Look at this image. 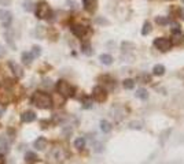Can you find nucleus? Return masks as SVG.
I'll return each mask as SVG.
<instances>
[{"mask_svg":"<svg viewBox=\"0 0 184 164\" xmlns=\"http://www.w3.org/2000/svg\"><path fill=\"white\" fill-rule=\"evenodd\" d=\"M70 134H72V129H69V127H67V129H63V136H66V138L70 136Z\"/></svg>","mask_w":184,"mask_h":164,"instance_id":"33","label":"nucleus"},{"mask_svg":"<svg viewBox=\"0 0 184 164\" xmlns=\"http://www.w3.org/2000/svg\"><path fill=\"white\" fill-rule=\"evenodd\" d=\"M155 22L158 25H161V26H165V25L169 23V19H168V18H165V17H157L155 18Z\"/></svg>","mask_w":184,"mask_h":164,"instance_id":"27","label":"nucleus"},{"mask_svg":"<svg viewBox=\"0 0 184 164\" xmlns=\"http://www.w3.org/2000/svg\"><path fill=\"white\" fill-rule=\"evenodd\" d=\"M21 120L24 123H31L33 120H36V114L33 111H26L21 115Z\"/></svg>","mask_w":184,"mask_h":164,"instance_id":"11","label":"nucleus"},{"mask_svg":"<svg viewBox=\"0 0 184 164\" xmlns=\"http://www.w3.org/2000/svg\"><path fill=\"white\" fill-rule=\"evenodd\" d=\"M92 97L98 103H103L107 100V90L102 86H95L92 90Z\"/></svg>","mask_w":184,"mask_h":164,"instance_id":"7","label":"nucleus"},{"mask_svg":"<svg viewBox=\"0 0 184 164\" xmlns=\"http://www.w3.org/2000/svg\"><path fill=\"white\" fill-rule=\"evenodd\" d=\"M102 151H103V145H102V144H96L95 152H102Z\"/></svg>","mask_w":184,"mask_h":164,"instance_id":"34","label":"nucleus"},{"mask_svg":"<svg viewBox=\"0 0 184 164\" xmlns=\"http://www.w3.org/2000/svg\"><path fill=\"white\" fill-rule=\"evenodd\" d=\"M82 4H84V8L88 11V13H95L98 2L96 0H82Z\"/></svg>","mask_w":184,"mask_h":164,"instance_id":"10","label":"nucleus"},{"mask_svg":"<svg viewBox=\"0 0 184 164\" xmlns=\"http://www.w3.org/2000/svg\"><path fill=\"white\" fill-rule=\"evenodd\" d=\"M154 47L157 49H159L161 52H166L172 48V41L170 38H166V37H158V38L154 40Z\"/></svg>","mask_w":184,"mask_h":164,"instance_id":"4","label":"nucleus"},{"mask_svg":"<svg viewBox=\"0 0 184 164\" xmlns=\"http://www.w3.org/2000/svg\"><path fill=\"white\" fill-rule=\"evenodd\" d=\"M25 160H26L28 163H35L36 160H37V155L35 153V152H26Z\"/></svg>","mask_w":184,"mask_h":164,"instance_id":"21","label":"nucleus"},{"mask_svg":"<svg viewBox=\"0 0 184 164\" xmlns=\"http://www.w3.org/2000/svg\"><path fill=\"white\" fill-rule=\"evenodd\" d=\"M100 129H102L103 133H110L111 131V125L107 120H102L100 122Z\"/></svg>","mask_w":184,"mask_h":164,"instance_id":"23","label":"nucleus"},{"mask_svg":"<svg viewBox=\"0 0 184 164\" xmlns=\"http://www.w3.org/2000/svg\"><path fill=\"white\" fill-rule=\"evenodd\" d=\"M33 164H46V163H44V161H39V160H36V161L33 163Z\"/></svg>","mask_w":184,"mask_h":164,"instance_id":"39","label":"nucleus"},{"mask_svg":"<svg viewBox=\"0 0 184 164\" xmlns=\"http://www.w3.org/2000/svg\"><path fill=\"white\" fill-rule=\"evenodd\" d=\"M4 37H6V41H7V44L13 48L14 51L17 49V45H15V43H14V37H13V34H11L10 32H6L4 33Z\"/></svg>","mask_w":184,"mask_h":164,"instance_id":"15","label":"nucleus"},{"mask_svg":"<svg viewBox=\"0 0 184 164\" xmlns=\"http://www.w3.org/2000/svg\"><path fill=\"white\" fill-rule=\"evenodd\" d=\"M122 86L125 88V89H128V90H131V89L135 88V81L133 79H124Z\"/></svg>","mask_w":184,"mask_h":164,"instance_id":"24","label":"nucleus"},{"mask_svg":"<svg viewBox=\"0 0 184 164\" xmlns=\"http://www.w3.org/2000/svg\"><path fill=\"white\" fill-rule=\"evenodd\" d=\"M13 100V93H11V89L4 86V85H0V104L3 105H7L8 103H11Z\"/></svg>","mask_w":184,"mask_h":164,"instance_id":"6","label":"nucleus"},{"mask_svg":"<svg viewBox=\"0 0 184 164\" xmlns=\"http://www.w3.org/2000/svg\"><path fill=\"white\" fill-rule=\"evenodd\" d=\"M43 86H46V88H51V86H52L51 79H44V81H43Z\"/></svg>","mask_w":184,"mask_h":164,"instance_id":"32","label":"nucleus"},{"mask_svg":"<svg viewBox=\"0 0 184 164\" xmlns=\"http://www.w3.org/2000/svg\"><path fill=\"white\" fill-rule=\"evenodd\" d=\"M8 66L11 67V71L14 73V75H15L17 78H21L22 75H24V71H22L21 66L17 64V63L14 62V60H10V62H8Z\"/></svg>","mask_w":184,"mask_h":164,"instance_id":"9","label":"nucleus"},{"mask_svg":"<svg viewBox=\"0 0 184 164\" xmlns=\"http://www.w3.org/2000/svg\"><path fill=\"white\" fill-rule=\"evenodd\" d=\"M81 51L84 55H87V56H91L92 55V48H91V44L89 43H82L81 45Z\"/></svg>","mask_w":184,"mask_h":164,"instance_id":"16","label":"nucleus"},{"mask_svg":"<svg viewBox=\"0 0 184 164\" xmlns=\"http://www.w3.org/2000/svg\"><path fill=\"white\" fill-rule=\"evenodd\" d=\"M32 55H33V58H39L40 55H41V48L39 45H33V48H32Z\"/></svg>","mask_w":184,"mask_h":164,"instance_id":"28","label":"nucleus"},{"mask_svg":"<svg viewBox=\"0 0 184 164\" xmlns=\"http://www.w3.org/2000/svg\"><path fill=\"white\" fill-rule=\"evenodd\" d=\"M84 146H85V140L82 138V137H80V138H77L76 141H74V148L78 149V151L84 149Z\"/></svg>","mask_w":184,"mask_h":164,"instance_id":"22","label":"nucleus"},{"mask_svg":"<svg viewBox=\"0 0 184 164\" xmlns=\"http://www.w3.org/2000/svg\"><path fill=\"white\" fill-rule=\"evenodd\" d=\"M99 59H100V62H102L103 64H106V66H110L113 63V56H111V55H107V54L100 55Z\"/></svg>","mask_w":184,"mask_h":164,"instance_id":"17","label":"nucleus"},{"mask_svg":"<svg viewBox=\"0 0 184 164\" xmlns=\"http://www.w3.org/2000/svg\"><path fill=\"white\" fill-rule=\"evenodd\" d=\"M6 160H4V156H3L2 153H0V164H4Z\"/></svg>","mask_w":184,"mask_h":164,"instance_id":"38","label":"nucleus"},{"mask_svg":"<svg viewBox=\"0 0 184 164\" xmlns=\"http://www.w3.org/2000/svg\"><path fill=\"white\" fill-rule=\"evenodd\" d=\"M21 60H22V63H24V64L29 66V64L32 63V60H33V55H32V54H29V52H22V55H21Z\"/></svg>","mask_w":184,"mask_h":164,"instance_id":"14","label":"nucleus"},{"mask_svg":"<svg viewBox=\"0 0 184 164\" xmlns=\"http://www.w3.org/2000/svg\"><path fill=\"white\" fill-rule=\"evenodd\" d=\"M22 7H24V10L26 13H32L33 8H35V4H33L32 0H25V2L22 3Z\"/></svg>","mask_w":184,"mask_h":164,"instance_id":"18","label":"nucleus"},{"mask_svg":"<svg viewBox=\"0 0 184 164\" xmlns=\"http://www.w3.org/2000/svg\"><path fill=\"white\" fill-rule=\"evenodd\" d=\"M153 74L154 75H164L165 74V67L162 64H155L153 69Z\"/></svg>","mask_w":184,"mask_h":164,"instance_id":"19","label":"nucleus"},{"mask_svg":"<svg viewBox=\"0 0 184 164\" xmlns=\"http://www.w3.org/2000/svg\"><path fill=\"white\" fill-rule=\"evenodd\" d=\"M8 13V11H6V10H0V22H2V19L6 17V14Z\"/></svg>","mask_w":184,"mask_h":164,"instance_id":"35","label":"nucleus"},{"mask_svg":"<svg viewBox=\"0 0 184 164\" xmlns=\"http://www.w3.org/2000/svg\"><path fill=\"white\" fill-rule=\"evenodd\" d=\"M96 22H98V23H103V25H107V23H109L106 19H102V18H98Z\"/></svg>","mask_w":184,"mask_h":164,"instance_id":"37","label":"nucleus"},{"mask_svg":"<svg viewBox=\"0 0 184 164\" xmlns=\"http://www.w3.org/2000/svg\"><path fill=\"white\" fill-rule=\"evenodd\" d=\"M32 103L35 104L37 108H41V110H47L52 105V99L48 93H44V92H40L37 90L33 93L32 96Z\"/></svg>","mask_w":184,"mask_h":164,"instance_id":"1","label":"nucleus"},{"mask_svg":"<svg viewBox=\"0 0 184 164\" xmlns=\"http://www.w3.org/2000/svg\"><path fill=\"white\" fill-rule=\"evenodd\" d=\"M150 32H151V23H150V22H144L143 29H142V34H143V36H147Z\"/></svg>","mask_w":184,"mask_h":164,"instance_id":"26","label":"nucleus"},{"mask_svg":"<svg viewBox=\"0 0 184 164\" xmlns=\"http://www.w3.org/2000/svg\"><path fill=\"white\" fill-rule=\"evenodd\" d=\"M129 127H131V129H137V130H140V129H142V123H140V122H131Z\"/></svg>","mask_w":184,"mask_h":164,"instance_id":"29","label":"nucleus"},{"mask_svg":"<svg viewBox=\"0 0 184 164\" xmlns=\"http://www.w3.org/2000/svg\"><path fill=\"white\" fill-rule=\"evenodd\" d=\"M70 29H72L73 34L76 37H84L85 34H87L88 32V28L85 25H81V23H72V26H70Z\"/></svg>","mask_w":184,"mask_h":164,"instance_id":"8","label":"nucleus"},{"mask_svg":"<svg viewBox=\"0 0 184 164\" xmlns=\"http://www.w3.org/2000/svg\"><path fill=\"white\" fill-rule=\"evenodd\" d=\"M36 17L39 18V19H47V21H52L51 17H54V13H52L51 7L48 6V3L46 2H40L39 4L36 6Z\"/></svg>","mask_w":184,"mask_h":164,"instance_id":"2","label":"nucleus"},{"mask_svg":"<svg viewBox=\"0 0 184 164\" xmlns=\"http://www.w3.org/2000/svg\"><path fill=\"white\" fill-rule=\"evenodd\" d=\"M11 22H13V15H11V13H7L6 17L2 19V25L4 26V28H8L11 25Z\"/></svg>","mask_w":184,"mask_h":164,"instance_id":"20","label":"nucleus"},{"mask_svg":"<svg viewBox=\"0 0 184 164\" xmlns=\"http://www.w3.org/2000/svg\"><path fill=\"white\" fill-rule=\"evenodd\" d=\"M82 104H84V108H91L92 107V103H91V100L89 99H84V101H82Z\"/></svg>","mask_w":184,"mask_h":164,"instance_id":"30","label":"nucleus"},{"mask_svg":"<svg viewBox=\"0 0 184 164\" xmlns=\"http://www.w3.org/2000/svg\"><path fill=\"white\" fill-rule=\"evenodd\" d=\"M11 0H0V6H10Z\"/></svg>","mask_w":184,"mask_h":164,"instance_id":"36","label":"nucleus"},{"mask_svg":"<svg viewBox=\"0 0 184 164\" xmlns=\"http://www.w3.org/2000/svg\"><path fill=\"white\" fill-rule=\"evenodd\" d=\"M6 54H7L6 48L3 47V45H0V58H4V56H6Z\"/></svg>","mask_w":184,"mask_h":164,"instance_id":"31","label":"nucleus"},{"mask_svg":"<svg viewBox=\"0 0 184 164\" xmlns=\"http://www.w3.org/2000/svg\"><path fill=\"white\" fill-rule=\"evenodd\" d=\"M33 146H35L37 151H43L44 148L47 146V140L44 138V137H39L36 141H35V144H33Z\"/></svg>","mask_w":184,"mask_h":164,"instance_id":"13","label":"nucleus"},{"mask_svg":"<svg viewBox=\"0 0 184 164\" xmlns=\"http://www.w3.org/2000/svg\"><path fill=\"white\" fill-rule=\"evenodd\" d=\"M56 90H58V93L63 99H69L74 96V88L65 79H59L56 82Z\"/></svg>","mask_w":184,"mask_h":164,"instance_id":"3","label":"nucleus"},{"mask_svg":"<svg viewBox=\"0 0 184 164\" xmlns=\"http://www.w3.org/2000/svg\"><path fill=\"white\" fill-rule=\"evenodd\" d=\"M136 97L142 99V100H147V97H148L147 90H144V89H139V90L136 92Z\"/></svg>","mask_w":184,"mask_h":164,"instance_id":"25","label":"nucleus"},{"mask_svg":"<svg viewBox=\"0 0 184 164\" xmlns=\"http://www.w3.org/2000/svg\"><path fill=\"white\" fill-rule=\"evenodd\" d=\"M8 148H10V142H8L7 136H2L0 137V151H2V155L7 153V152H8Z\"/></svg>","mask_w":184,"mask_h":164,"instance_id":"12","label":"nucleus"},{"mask_svg":"<svg viewBox=\"0 0 184 164\" xmlns=\"http://www.w3.org/2000/svg\"><path fill=\"white\" fill-rule=\"evenodd\" d=\"M65 157H66V153H65V151H63V149H62L61 146H55V148H52V151L50 152V155H48V159H51L55 164L61 163Z\"/></svg>","mask_w":184,"mask_h":164,"instance_id":"5","label":"nucleus"}]
</instances>
